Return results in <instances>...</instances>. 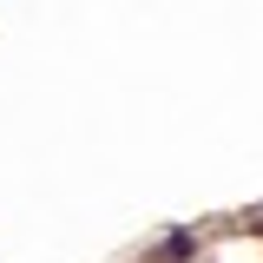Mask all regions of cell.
<instances>
[{"mask_svg":"<svg viewBox=\"0 0 263 263\" xmlns=\"http://www.w3.org/2000/svg\"><path fill=\"white\" fill-rule=\"evenodd\" d=\"M191 250H197V237H191V230H171V237H164L158 250H152V263H184Z\"/></svg>","mask_w":263,"mask_h":263,"instance_id":"6da1fadb","label":"cell"},{"mask_svg":"<svg viewBox=\"0 0 263 263\" xmlns=\"http://www.w3.org/2000/svg\"><path fill=\"white\" fill-rule=\"evenodd\" d=\"M257 230H263V211H257Z\"/></svg>","mask_w":263,"mask_h":263,"instance_id":"7a4b0ae2","label":"cell"}]
</instances>
